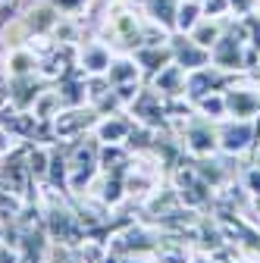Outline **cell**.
Wrapping results in <instances>:
<instances>
[{"label":"cell","mask_w":260,"mask_h":263,"mask_svg":"<svg viewBox=\"0 0 260 263\" xmlns=\"http://www.w3.org/2000/svg\"><path fill=\"white\" fill-rule=\"evenodd\" d=\"M191 107H194V113H201L210 122H219V119L229 116V113H226V91H210V94L198 97Z\"/></svg>","instance_id":"18"},{"label":"cell","mask_w":260,"mask_h":263,"mask_svg":"<svg viewBox=\"0 0 260 263\" xmlns=\"http://www.w3.org/2000/svg\"><path fill=\"white\" fill-rule=\"evenodd\" d=\"M44 79H38L35 72L31 76H10V88H7V104L10 110H31L35 101L44 94Z\"/></svg>","instance_id":"8"},{"label":"cell","mask_w":260,"mask_h":263,"mask_svg":"<svg viewBox=\"0 0 260 263\" xmlns=\"http://www.w3.org/2000/svg\"><path fill=\"white\" fill-rule=\"evenodd\" d=\"M157 263H188V257H185V251H179V248H166V251L157 254Z\"/></svg>","instance_id":"23"},{"label":"cell","mask_w":260,"mask_h":263,"mask_svg":"<svg viewBox=\"0 0 260 263\" xmlns=\"http://www.w3.org/2000/svg\"><path fill=\"white\" fill-rule=\"evenodd\" d=\"M201 16H204V10H201L198 0H182V4H179V13H176V31L188 35V31L201 22Z\"/></svg>","instance_id":"19"},{"label":"cell","mask_w":260,"mask_h":263,"mask_svg":"<svg viewBox=\"0 0 260 263\" xmlns=\"http://www.w3.org/2000/svg\"><path fill=\"white\" fill-rule=\"evenodd\" d=\"M182 141H185L188 154L198 157V160L210 157V154L219 147V141H216V125H213L210 119H204L201 113H188V122H185V132H182Z\"/></svg>","instance_id":"5"},{"label":"cell","mask_w":260,"mask_h":263,"mask_svg":"<svg viewBox=\"0 0 260 263\" xmlns=\"http://www.w3.org/2000/svg\"><path fill=\"white\" fill-rule=\"evenodd\" d=\"M113 88H122V85H138L141 82V69H138V63L132 53H122V57H113L110 63V69L104 76Z\"/></svg>","instance_id":"15"},{"label":"cell","mask_w":260,"mask_h":263,"mask_svg":"<svg viewBox=\"0 0 260 263\" xmlns=\"http://www.w3.org/2000/svg\"><path fill=\"white\" fill-rule=\"evenodd\" d=\"M47 4L60 13V16H76V13H82L91 0H47Z\"/></svg>","instance_id":"20"},{"label":"cell","mask_w":260,"mask_h":263,"mask_svg":"<svg viewBox=\"0 0 260 263\" xmlns=\"http://www.w3.org/2000/svg\"><path fill=\"white\" fill-rule=\"evenodd\" d=\"M245 185L251 194H260V166H248L245 170Z\"/></svg>","instance_id":"24"},{"label":"cell","mask_w":260,"mask_h":263,"mask_svg":"<svg viewBox=\"0 0 260 263\" xmlns=\"http://www.w3.org/2000/svg\"><path fill=\"white\" fill-rule=\"evenodd\" d=\"M257 163H260V160H257Z\"/></svg>","instance_id":"26"},{"label":"cell","mask_w":260,"mask_h":263,"mask_svg":"<svg viewBox=\"0 0 260 263\" xmlns=\"http://www.w3.org/2000/svg\"><path fill=\"white\" fill-rule=\"evenodd\" d=\"M101 122V113H97L91 104L85 107H63L53 119H50V132L57 141H72V138H82L85 132H94V125Z\"/></svg>","instance_id":"3"},{"label":"cell","mask_w":260,"mask_h":263,"mask_svg":"<svg viewBox=\"0 0 260 263\" xmlns=\"http://www.w3.org/2000/svg\"><path fill=\"white\" fill-rule=\"evenodd\" d=\"M204 16H213V19H226V13H229V0H204L201 4Z\"/></svg>","instance_id":"21"},{"label":"cell","mask_w":260,"mask_h":263,"mask_svg":"<svg viewBox=\"0 0 260 263\" xmlns=\"http://www.w3.org/2000/svg\"><path fill=\"white\" fill-rule=\"evenodd\" d=\"M144 28L147 19H141V13L132 4H113L104 19V44L107 47L113 44L122 53H132L144 41Z\"/></svg>","instance_id":"1"},{"label":"cell","mask_w":260,"mask_h":263,"mask_svg":"<svg viewBox=\"0 0 260 263\" xmlns=\"http://www.w3.org/2000/svg\"><path fill=\"white\" fill-rule=\"evenodd\" d=\"M132 125H135V119H128L122 113L101 116V122L94 125V135H97V141H101V144H125Z\"/></svg>","instance_id":"12"},{"label":"cell","mask_w":260,"mask_h":263,"mask_svg":"<svg viewBox=\"0 0 260 263\" xmlns=\"http://www.w3.org/2000/svg\"><path fill=\"white\" fill-rule=\"evenodd\" d=\"M182 0H144L141 13L151 25L163 28V31H176V13H179Z\"/></svg>","instance_id":"13"},{"label":"cell","mask_w":260,"mask_h":263,"mask_svg":"<svg viewBox=\"0 0 260 263\" xmlns=\"http://www.w3.org/2000/svg\"><path fill=\"white\" fill-rule=\"evenodd\" d=\"M4 69H7V76H31V72H38V53L31 50L28 44L10 47Z\"/></svg>","instance_id":"16"},{"label":"cell","mask_w":260,"mask_h":263,"mask_svg":"<svg viewBox=\"0 0 260 263\" xmlns=\"http://www.w3.org/2000/svg\"><path fill=\"white\" fill-rule=\"evenodd\" d=\"M226 113L232 119H254L260 116V91L245 88V85H229L226 88Z\"/></svg>","instance_id":"9"},{"label":"cell","mask_w":260,"mask_h":263,"mask_svg":"<svg viewBox=\"0 0 260 263\" xmlns=\"http://www.w3.org/2000/svg\"><path fill=\"white\" fill-rule=\"evenodd\" d=\"M151 88L160 91L163 97H185V69L176 63L163 66V69L151 79Z\"/></svg>","instance_id":"14"},{"label":"cell","mask_w":260,"mask_h":263,"mask_svg":"<svg viewBox=\"0 0 260 263\" xmlns=\"http://www.w3.org/2000/svg\"><path fill=\"white\" fill-rule=\"evenodd\" d=\"M128 110H132V116H135V122H141V125H147V128H163L166 125V116H170V104H166V97L160 94V91H154V88H141L138 94H135V101L128 104Z\"/></svg>","instance_id":"6"},{"label":"cell","mask_w":260,"mask_h":263,"mask_svg":"<svg viewBox=\"0 0 260 263\" xmlns=\"http://www.w3.org/2000/svg\"><path fill=\"white\" fill-rule=\"evenodd\" d=\"M257 7H260V0H229V13H235V16H248Z\"/></svg>","instance_id":"22"},{"label":"cell","mask_w":260,"mask_h":263,"mask_svg":"<svg viewBox=\"0 0 260 263\" xmlns=\"http://www.w3.org/2000/svg\"><path fill=\"white\" fill-rule=\"evenodd\" d=\"M216 141H219V151H226V154L257 151V125H254V119H232V116L219 119Z\"/></svg>","instance_id":"4"},{"label":"cell","mask_w":260,"mask_h":263,"mask_svg":"<svg viewBox=\"0 0 260 263\" xmlns=\"http://www.w3.org/2000/svg\"><path fill=\"white\" fill-rule=\"evenodd\" d=\"M170 50H173V63L182 66L185 72H194V69H201V66L210 63V50L201 47L191 35H182V31H173L170 35Z\"/></svg>","instance_id":"7"},{"label":"cell","mask_w":260,"mask_h":263,"mask_svg":"<svg viewBox=\"0 0 260 263\" xmlns=\"http://www.w3.org/2000/svg\"><path fill=\"white\" fill-rule=\"evenodd\" d=\"M110 63H113V53H110V47H107L104 41H91V44H85V47L79 50V57H76V66H79V69H82L88 79L107 76Z\"/></svg>","instance_id":"11"},{"label":"cell","mask_w":260,"mask_h":263,"mask_svg":"<svg viewBox=\"0 0 260 263\" xmlns=\"http://www.w3.org/2000/svg\"><path fill=\"white\" fill-rule=\"evenodd\" d=\"M222 31H226V19H213V16H201V22L198 25H194L191 31H188V35L194 38V41H198L201 47H213L216 41H219V35H222Z\"/></svg>","instance_id":"17"},{"label":"cell","mask_w":260,"mask_h":263,"mask_svg":"<svg viewBox=\"0 0 260 263\" xmlns=\"http://www.w3.org/2000/svg\"><path fill=\"white\" fill-rule=\"evenodd\" d=\"M210 63L219 66V69H226V72H245V69H254L257 60L251 57V50H248V44H245V38H242V31H238L235 22L226 25V31L219 35V41L210 47Z\"/></svg>","instance_id":"2"},{"label":"cell","mask_w":260,"mask_h":263,"mask_svg":"<svg viewBox=\"0 0 260 263\" xmlns=\"http://www.w3.org/2000/svg\"><path fill=\"white\" fill-rule=\"evenodd\" d=\"M132 57H135V63H138L141 76H144V79H154L160 69H163V66L173 63L170 38H166V41H157V44H138V47L132 50Z\"/></svg>","instance_id":"10"},{"label":"cell","mask_w":260,"mask_h":263,"mask_svg":"<svg viewBox=\"0 0 260 263\" xmlns=\"http://www.w3.org/2000/svg\"><path fill=\"white\" fill-rule=\"evenodd\" d=\"M194 263H213L210 257H198V260H194Z\"/></svg>","instance_id":"25"}]
</instances>
